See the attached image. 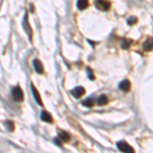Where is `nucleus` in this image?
Segmentation results:
<instances>
[{
  "label": "nucleus",
  "mask_w": 153,
  "mask_h": 153,
  "mask_svg": "<svg viewBox=\"0 0 153 153\" xmlns=\"http://www.w3.org/2000/svg\"><path fill=\"white\" fill-rule=\"evenodd\" d=\"M58 137H59V139H61L63 142H68V140L71 139L70 135H68L66 132H60V133L58 134Z\"/></svg>",
  "instance_id": "11"
},
{
  "label": "nucleus",
  "mask_w": 153,
  "mask_h": 153,
  "mask_svg": "<svg viewBox=\"0 0 153 153\" xmlns=\"http://www.w3.org/2000/svg\"><path fill=\"white\" fill-rule=\"evenodd\" d=\"M88 4H89L88 0H78V1H77V7L80 10L86 9V8L88 7Z\"/></svg>",
  "instance_id": "9"
},
{
  "label": "nucleus",
  "mask_w": 153,
  "mask_h": 153,
  "mask_svg": "<svg viewBox=\"0 0 153 153\" xmlns=\"http://www.w3.org/2000/svg\"><path fill=\"white\" fill-rule=\"evenodd\" d=\"M131 44H132V41L131 40H128V39H125L124 42L122 43V47L125 49H128L130 46H131Z\"/></svg>",
  "instance_id": "14"
},
{
  "label": "nucleus",
  "mask_w": 153,
  "mask_h": 153,
  "mask_svg": "<svg viewBox=\"0 0 153 153\" xmlns=\"http://www.w3.org/2000/svg\"><path fill=\"white\" fill-rule=\"evenodd\" d=\"M117 149L119 151H122V152H128V153H133L134 152V149L133 147L129 145V144H127L126 142L124 141H121L117 144Z\"/></svg>",
  "instance_id": "3"
},
{
  "label": "nucleus",
  "mask_w": 153,
  "mask_h": 153,
  "mask_svg": "<svg viewBox=\"0 0 153 153\" xmlns=\"http://www.w3.org/2000/svg\"><path fill=\"white\" fill-rule=\"evenodd\" d=\"M11 96L15 101H23L24 100V93L20 87H15L12 89Z\"/></svg>",
  "instance_id": "1"
},
{
  "label": "nucleus",
  "mask_w": 153,
  "mask_h": 153,
  "mask_svg": "<svg viewBox=\"0 0 153 153\" xmlns=\"http://www.w3.org/2000/svg\"><path fill=\"white\" fill-rule=\"evenodd\" d=\"M72 94H73L76 98H80L82 95L85 94V89L83 87H81V86H78V87H76L75 89L72 90Z\"/></svg>",
  "instance_id": "5"
},
{
  "label": "nucleus",
  "mask_w": 153,
  "mask_h": 153,
  "mask_svg": "<svg viewBox=\"0 0 153 153\" xmlns=\"http://www.w3.org/2000/svg\"><path fill=\"white\" fill-rule=\"evenodd\" d=\"M33 64H34L35 71H36L37 73H38V74H43V72H44L43 64H42L41 61H40L39 59H35L34 62H33Z\"/></svg>",
  "instance_id": "6"
},
{
  "label": "nucleus",
  "mask_w": 153,
  "mask_h": 153,
  "mask_svg": "<svg viewBox=\"0 0 153 153\" xmlns=\"http://www.w3.org/2000/svg\"><path fill=\"white\" fill-rule=\"evenodd\" d=\"M95 6H96L99 10L106 11V10L109 9L110 4L108 1H106V0H96V1H95Z\"/></svg>",
  "instance_id": "2"
},
{
  "label": "nucleus",
  "mask_w": 153,
  "mask_h": 153,
  "mask_svg": "<svg viewBox=\"0 0 153 153\" xmlns=\"http://www.w3.org/2000/svg\"><path fill=\"white\" fill-rule=\"evenodd\" d=\"M119 88L124 92H129L131 90V83H130L129 80H124L119 83Z\"/></svg>",
  "instance_id": "4"
},
{
  "label": "nucleus",
  "mask_w": 153,
  "mask_h": 153,
  "mask_svg": "<svg viewBox=\"0 0 153 153\" xmlns=\"http://www.w3.org/2000/svg\"><path fill=\"white\" fill-rule=\"evenodd\" d=\"M144 49H145L146 51H150L151 49H152V39L147 40V42L144 44Z\"/></svg>",
  "instance_id": "13"
},
{
  "label": "nucleus",
  "mask_w": 153,
  "mask_h": 153,
  "mask_svg": "<svg viewBox=\"0 0 153 153\" xmlns=\"http://www.w3.org/2000/svg\"><path fill=\"white\" fill-rule=\"evenodd\" d=\"M5 125H6V127H7L8 131H13V130H15V126H13V123L12 122L7 121V122L5 123Z\"/></svg>",
  "instance_id": "15"
},
{
  "label": "nucleus",
  "mask_w": 153,
  "mask_h": 153,
  "mask_svg": "<svg viewBox=\"0 0 153 153\" xmlns=\"http://www.w3.org/2000/svg\"><path fill=\"white\" fill-rule=\"evenodd\" d=\"M41 119L43 122H46V123H52L53 122V119L51 117V114L49 113L48 111H42L41 112Z\"/></svg>",
  "instance_id": "8"
},
{
  "label": "nucleus",
  "mask_w": 153,
  "mask_h": 153,
  "mask_svg": "<svg viewBox=\"0 0 153 153\" xmlns=\"http://www.w3.org/2000/svg\"><path fill=\"white\" fill-rule=\"evenodd\" d=\"M25 23L28 25V32H29V36H30V39H31L32 31H31V28H30V26H29V23H28V17H27V15H26V17H25ZM26 28H27V26H26Z\"/></svg>",
  "instance_id": "16"
},
{
  "label": "nucleus",
  "mask_w": 153,
  "mask_h": 153,
  "mask_svg": "<svg viewBox=\"0 0 153 153\" xmlns=\"http://www.w3.org/2000/svg\"><path fill=\"white\" fill-rule=\"evenodd\" d=\"M87 72H88V75H89L90 80H95V77H94V75H93V73H91L90 68H87Z\"/></svg>",
  "instance_id": "17"
},
{
  "label": "nucleus",
  "mask_w": 153,
  "mask_h": 153,
  "mask_svg": "<svg viewBox=\"0 0 153 153\" xmlns=\"http://www.w3.org/2000/svg\"><path fill=\"white\" fill-rule=\"evenodd\" d=\"M136 22H137L136 17H131V19H129V20H128V24H129V25H133V24H135Z\"/></svg>",
  "instance_id": "18"
},
{
  "label": "nucleus",
  "mask_w": 153,
  "mask_h": 153,
  "mask_svg": "<svg viewBox=\"0 0 153 153\" xmlns=\"http://www.w3.org/2000/svg\"><path fill=\"white\" fill-rule=\"evenodd\" d=\"M32 92H33V95H34V98H35V100H36L37 103H38L39 105H43V103H42V100H41V97H40L39 92H38V90L35 88L34 85H32Z\"/></svg>",
  "instance_id": "7"
},
{
  "label": "nucleus",
  "mask_w": 153,
  "mask_h": 153,
  "mask_svg": "<svg viewBox=\"0 0 153 153\" xmlns=\"http://www.w3.org/2000/svg\"><path fill=\"white\" fill-rule=\"evenodd\" d=\"M82 103H83V105H84V106H86V107H91V106H93V104H94V101H93L92 98H88V99L84 100V101H83Z\"/></svg>",
  "instance_id": "12"
},
{
  "label": "nucleus",
  "mask_w": 153,
  "mask_h": 153,
  "mask_svg": "<svg viewBox=\"0 0 153 153\" xmlns=\"http://www.w3.org/2000/svg\"><path fill=\"white\" fill-rule=\"evenodd\" d=\"M108 103V98H107L106 95H101L99 98H98V104L103 106V105L107 104Z\"/></svg>",
  "instance_id": "10"
}]
</instances>
